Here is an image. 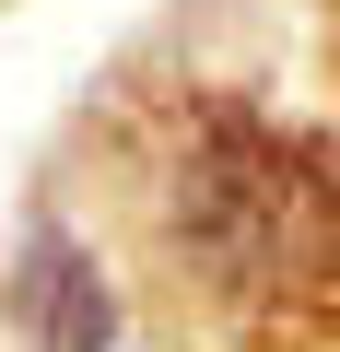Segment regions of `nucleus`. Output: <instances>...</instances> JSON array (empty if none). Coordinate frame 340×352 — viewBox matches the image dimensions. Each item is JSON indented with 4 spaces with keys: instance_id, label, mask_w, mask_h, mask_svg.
Returning <instances> with one entry per match:
<instances>
[{
    "instance_id": "1",
    "label": "nucleus",
    "mask_w": 340,
    "mask_h": 352,
    "mask_svg": "<svg viewBox=\"0 0 340 352\" xmlns=\"http://www.w3.org/2000/svg\"><path fill=\"white\" fill-rule=\"evenodd\" d=\"M24 317H36L47 352H106V340H117V305H106V282H94L71 247H36V270H24Z\"/></svg>"
}]
</instances>
